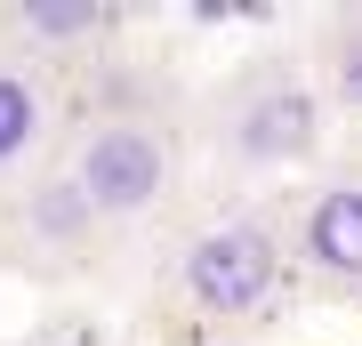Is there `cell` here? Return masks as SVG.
<instances>
[{
    "instance_id": "cell-9",
    "label": "cell",
    "mask_w": 362,
    "mask_h": 346,
    "mask_svg": "<svg viewBox=\"0 0 362 346\" xmlns=\"http://www.w3.org/2000/svg\"><path fill=\"white\" fill-rule=\"evenodd\" d=\"M169 346H242V338H169Z\"/></svg>"
},
{
    "instance_id": "cell-2",
    "label": "cell",
    "mask_w": 362,
    "mask_h": 346,
    "mask_svg": "<svg viewBox=\"0 0 362 346\" xmlns=\"http://www.w3.org/2000/svg\"><path fill=\"white\" fill-rule=\"evenodd\" d=\"M330 145V97L306 49H258L194 89V154L233 185L306 178Z\"/></svg>"
},
{
    "instance_id": "cell-5",
    "label": "cell",
    "mask_w": 362,
    "mask_h": 346,
    "mask_svg": "<svg viewBox=\"0 0 362 346\" xmlns=\"http://www.w3.org/2000/svg\"><path fill=\"white\" fill-rule=\"evenodd\" d=\"M129 33L137 16L113 0H8L0 8V40L25 64H40L65 97L105 81L113 64H129Z\"/></svg>"
},
{
    "instance_id": "cell-4",
    "label": "cell",
    "mask_w": 362,
    "mask_h": 346,
    "mask_svg": "<svg viewBox=\"0 0 362 346\" xmlns=\"http://www.w3.org/2000/svg\"><path fill=\"white\" fill-rule=\"evenodd\" d=\"M121 233L97 226L65 169H33L25 185L0 202V274H33V282H89V274L121 266Z\"/></svg>"
},
{
    "instance_id": "cell-3",
    "label": "cell",
    "mask_w": 362,
    "mask_h": 346,
    "mask_svg": "<svg viewBox=\"0 0 362 346\" xmlns=\"http://www.w3.org/2000/svg\"><path fill=\"white\" fill-rule=\"evenodd\" d=\"M161 290L177 306V338H250V330H266L298 290L282 209L233 202V209L194 218L161 250Z\"/></svg>"
},
{
    "instance_id": "cell-6",
    "label": "cell",
    "mask_w": 362,
    "mask_h": 346,
    "mask_svg": "<svg viewBox=\"0 0 362 346\" xmlns=\"http://www.w3.org/2000/svg\"><path fill=\"white\" fill-rule=\"evenodd\" d=\"M290 266L322 298H362V169H322L282 209Z\"/></svg>"
},
{
    "instance_id": "cell-1",
    "label": "cell",
    "mask_w": 362,
    "mask_h": 346,
    "mask_svg": "<svg viewBox=\"0 0 362 346\" xmlns=\"http://www.w3.org/2000/svg\"><path fill=\"white\" fill-rule=\"evenodd\" d=\"M194 89L161 81L153 64H113L105 81L65 97V145L57 169L81 185V202L97 209L105 233L137 242L145 226H161L185 202L194 178Z\"/></svg>"
},
{
    "instance_id": "cell-8",
    "label": "cell",
    "mask_w": 362,
    "mask_h": 346,
    "mask_svg": "<svg viewBox=\"0 0 362 346\" xmlns=\"http://www.w3.org/2000/svg\"><path fill=\"white\" fill-rule=\"evenodd\" d=\"M306 64L330 113H362V8H330L306 25Z\"/></svg>"
},
{
    "instance_id": "cell-7",
    "label": "cell",
    "mask_w": 362,
    "mask_h": 346,
    "mask_svg": "<svg viewBox=\"0 0 362 346\" xmlns=\"http://www.w3.org/2000/svg\"><path fill=\"white\" fill-rule=\"evenodd\" d=\"M57 145H65V89L0 40V202L33 169H49Z\"/></svg>"
}]
</instances>
